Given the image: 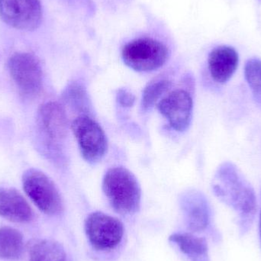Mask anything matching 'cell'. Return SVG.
I'll use <instances>...</instances> for the list:
<instances>
[{"mask_svg": "<svg viewBox=\"0 0 261 261\" xmlns=\"http://www.w3.org/2000/svg\"><path fill=\"white\" fill-rule=\"evenodd\" d=\"M135 96L126 90H120L117 94V100L124 107H130L135 102Z\"/></svg>", "mask_w": 261, "mask_h": 261, "instance_id": "obj_20", "label": "cell"}, {"mask_svg": "<svg viewBox=\"0 0 261 261\" xmlns=\"http://www.w3.org/2000/svg\"><path fill=\"white\" fill-rule=\"evenodd\" d=\"M102 190L113 210L119 214L128 216L140 210L141 187L135 175L125 167L109 169L102 180Z\"/></svg>", "mask_w": 261, "mask_h": 261, "instance_id": "obj_2", "label": "cell"}, {"mask_svg": "<svg viewBox=\"0 0 261 261\" xmlns=\"http://www.w3.org/2000/svg\"><path fill=\"white\" fill-rule=\"evenodd\" d=\"M240 58L234 47L221 45L211 50L208 57V70L212 81L223 87L231 81L239 68Z\"/></svg>", "mask_w": 261, "mask_h": 261, "instance_id": "obj_11", "label": "cell"}, {"mask_svg": "<svg viewBox=\"0 0 261 261\" xmlns=\"http://www.w3.org/2000/svg\"><path fill=\"white\" fill-rule=\"evenodd\" d=\"M169 241L175 244L191 261H210L208 244L204 238L191 233H175L170 236Z\"/></svg>", "mask_w": 261, "mask_h": 261, "instance_id": "obj_14", "label": "cell"}, {"mask_svg": "<svg viewBox=\"0 0 261 261\" xmlns=\"http://www.w3.org/2000/svg\"><path fill=\"white\" fill-rule=\"evenodd\" d=\"M22 186L27 196L40 211L48 216L62 213V197L54 181L45 173L37 169H29L23 174Z\"/></svg>", "mask_w": 261, "mask_h": 261, "instance_id": "obj_3", "label": "cell"}, {"mask_svg": "<svg viewBox=\"0 0 261 261\" xmlns=\"http://www.w3.org/2000/svg\"><path fill=\"white\" fill-rule=\"evenodd\" d=\"M24 248L22 234L15 228H0V258L13 260L21 256Z\"/></svg>", "mask_w": 261, "mask_h": 261, "instance_id": "obj_16", "label": "cell"}, {"mask_svg": "<svg viewBox=\"0 0 261 261\" xmlns=\"http://www.w3.org/2000/svg\"><path fill=\"white\" fill-rule=\"evenodd\" d=\"M158 110L172 128L184 132L190 127L193 118V97L186 90H175L158 102Z\"/></svg>", "mask_w": 261, "mask_h": 261, "instance_id": "obj_10", "label": "cell"}, {"mask_svg": "<svg viewBox=\"0 0 261 261\" xmlns=\"http://www.w3.org/2000/svg\"><path fill=\"white\" fill-rule=\"evenodd\" d=\"M171 87V83L167 80H158L150 82L144 88L142 94L143 109L148 110L151 109L158 101H161V98L168 91Z\"/></svg>", "mask_w": 261, "mask_h": 261, "instance_id": "obj_18", "label": "cell"}, {"mask_svg": "<svg viewBox=\"0 0 261 261\" xmlns=\"http://www.w3.org/2000/svg\"><path fill=\"white\" fill-rule=\"evenodd\" d=\"M71 128L84 159L90 164L100 161L108 150V141L99 124L88 115H81L73 121Z\"/></svg>", "mask_w": 261, "mask_h": 261, "instance_id": "obj_6", "label": "cell"}, {"mask_svg": "<svg viewBox=\"0 0 261 261\" xmlns=\"http://www.w3.org/2000/svg\"><path fill=\"white\" fill-rule=\"evenodd\" d=\"M0 216L17 223L30 222L33 211L24 196L12 188L0 189Z\"/></svg>", "mask_w": 261, "mask_h": 261, "instance_id": "obj_13", "label": "cell"}, {"mask_svg": "<svg viewBox=\"0 0 261 261\" xmlns=\"http://www.w3.org/2000/svg\"><path fill=\"white\" fill-rule=\"evenodd\" d=\"M42 16L40 0H0V18L17 30H35L41 24Z\"/></svg>", "mask_w": 261, "mask_h": 261, "instance_id": "obj_9", "label": "cell"}, {"mask_svg": "<svg viewBox=\"0 0 261 261\" xmlns=\"http://www.w3.org/2000/svg\"><path fill=\"white\" fill-rule=\"evenodd\" d=\"M30 261H66L62 245L50 239L32 240L28 247Z\"/></svg>", "mask_w": 261, "mask_h": 261, "instance_id": "obj_15", "label": "cell"}, {"mask_svg": "<svg viewBox=\"0 0 261 261\" xmlns=\"http://www.w3.org/2000/svg\"><path fill=\"white\" fill-rule=\"evenodd\" d=\"M182 212L187 228L192 232L205 231L211 222V208L206 198L199 192L189 193L182 199Z\"/></svg>", "mask_w": 261, "mask_h": 261, "instance_id": "obj_12", "label": "cell"}, {"mask_svg": "<svg viewBox=\"0 0 261 261\" xmlns=\"http://www.w3.org/2000/svg\"><path fill=\"white\" fill-rule=\"evenodd\" d=\"M124 225L117 218L101 212L87 216L85 231L90 245L97 251H111L122 242Z\"/></svg>", "mask_w": 261, "mask_h": 261, "instance_id": "obj_8", "label": "cell"}, {"mask_svg": "<svg viewBox=\"0 0 261 261\" xmlns=\"http://www.w3.org/2000/svg\"><path fill=\"white\" fill-rule=\"evenodd\" d=\"M244 74L253 102L261 113V59H248L245 63Z\"/></svg>", "mask_w": 261, "mask_h": 261, "instance_id": "obj_17", "label": "cell"}, {"mask_svg": "<svg viewBox=\"0 0 261 261\" xmlns=\"http://www.w3.org/2000/svg\"><path fill=\"white\" fill-rule=\"evenodd\" d=\"M259 228H260V234L261 238V210L260 212V219H259Z\"/></svg>", "mask_w": 261, "mask_h": 261, "instance_id": "obj_21", "label": "cell"}, {"mask_svg": "<svg viewBox=\"0 0 261 261\" xmlns=\"http://www.w3.org/2000/svg\"><path fill=\"white\" fill-rule=\"evenodd\" d=\"M9 74L18 91L26 98L38 96L43 86V72L38 58L27 52H17L8 61Z\"/></svg>", "mask_w": 261, "mask_h": 261, "instance_id": "obj_5", "label": "cell"}, {"mask_svg": "<svg viewBox=\"0 0 261 261\" xmlns=\"http://www.w3.org/2000/svg\"><path fill=\"white\" fill-rule=\"evenodd\" d=\"M37 126L47 150L59 152L67 136V115L61 104L48 102L43 104L37 113Z\"/></svg>", "mask_w": 261, "mask_h": 261, "instance_id": "obj_7", "label": "cell"}, {"mask_svg": "<svg viewBox=\"0 0 261 261\" xmlns=\"http://www.w3.org/2000/svg\"><path fill=\"white\" fill-rule=\"evenodd\" d=\"M66 101L72 107L84 110L87 107V96L85 89L79 84H71L66 89L64 94Z\"/></svg>", "mask_w": 261, "mask_h": 261, "instance_id": "obj_19", "label": "cell"}, {"mask_svg": "<svg viewBox=\"0 0 261 261\" xmlns=\"http://www.w3.org/2000/svg\"><path fill=\"white\" fill-rule=\"evenodd\" d=\"M213 188L216 196L236 212L242 231H248L257 213V199L243 172L234 163L224 162L215 174Z\"/></svg>", "mask_w": 261, "mask_h": 261, "instance_id": "obj_1", "label": "cell"}, {"mask_svg": "<svg viewBox=\"0 0 261 261\" xmlns=\"http://www.w3.org/2000/svg\"><path fill=\"white\" fill-rule=\"evenodd\" d=\"M168 56V49L163 43L149 38L130 41L122 50L125 65L138 72H151L161 68Z\"/></svg>", "mask_w": 261, "mask_h": 261, "instance_id": "obj_4", "label": "cell"}]
</instances>
